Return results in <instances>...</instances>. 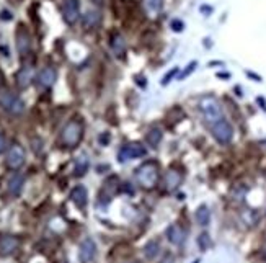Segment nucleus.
Wrapping results in <instances>:
<instances>
[{"label": "nucleus", "mask_w": 266, "mask_h": 263, "mask_svg": "<svg viewBox=\"0 0 266 263\" xmlns=\"http://www.w3.org/2000/svg\"><path fill=\"white\" fill-rule=\"evenodd\" d=\"M56 82V70L51 69V67H46L39 72L38 75V83L43 88H49L53 87Z\"/></svg>", "instance_id": "nucleus-14"}, {"label": "nucleus", "mask_w": 266, "mask_h": 263, "mask_svg": "<svg viewBox=\"0 0 266 263\" xmlns=\"http://www.w3.org/2000/svg\"><path fill=\"white\" fill-rule=\"evenodd\" d=\"M212 136L216 138L217 142L227 144V142H230L232 138H234V128H232L228 121L221 120L212 124Z\"/></svg>", "instance_id": "nucleus-5"}, {"label": "nucleus", "mask_w": 266, "mask_h": 263, "mask_svg": "<svg viewBox=\"0 0 266 263\" xmlns=\"http://www.w3.org/2000/svg\"><path fill=\"white\" fill-rule=\"evenodd\" d=\"M258 103H260L261 106H263V110L266 111V103H265V100H263V98H258Z\"/></svg>", "instance_id": "nucleus-37"}, {"label": "nucleus", "mask_w": 266, "mask_h": 263, "mask_svg": "<svg viewBox=\"0 0 266 263\" xmlns=\"http://www.w3.org/2000/svg\"><path fill=\"white\" fill-rule=\"evenodd\" d=\"M196 223L203 225V227H206V225H209V223H211V211H209L206 204H201L198 208V211H196Z\"/></svg>", "instance_id": "nucleus-18"}, {"label": "nucleus", "mask_w": 266, "mask_h": 263, "mask_svg": "<svg viewBox=\"0 0 266 263\" xmlns=\"http://www.w3.org/2000/svg\"><path fill=\"white\" fill-rule=\"evenodd\" d=\"M242 218L247 223V225H255L256 221H258V214L255 213L253 209H247L244 214H242Z\"/></svg>", "instance_id": "nucleus-26"}, {"label": "nucleus", "mask_w": 266, "mask_h": 263, "mask_svg": "<svg viewBox=\"0 0 266 263\" xmlns=\"http://www.w3.org/2000/svg\"><path fill=\"white\" fill-rule=\"evenodd\" d=\"M5 147H7V138L2 133H0V152H3Z\"/></svg>", "instance_id": "nucleus-31"}, {"label": "nucleus", "mask_w": 266, "mask_h": 263, "mask_svg": "<svg viewBox=\"0 0 266 263\" xmlns=\"http://www.w3.org/2000/svg\"><path fill=\"white\" fill-rule=\"evenodd\" d=\"M0 106L12 115H21L25 110V103L12 92H0Z\"/></svg>", "instance_id": "nucleus-4"}, {"label": "nucleus", "mask_w": 266, "mask_h": 263, "mask_svg": "<svg viewBox=\"0 0 266 263\" xmlns=\"http://www.w3.org/2000/svg\"><path fill=\"white\" fill-rule=\"evenodd\" d=\"M147 154V149L144 147L142 144L139 142H133V144H128L124 145L123 149L119 150L118 154V161L121 163L128 162V161H133V159H139V157H144Z\"/></svg>", "instance_id": "nucleus-6"}, {"label": "nucleus", "mask_w": 266, "mask_h": 263, "mask_svg": "<svg viewBox=\"0 0 266 263\" xmlns=\"http://www.w3.org/2000/svg\"><path fill=\"white\" fill-rule=\"evenodd\" d=\"M93 2L98 3V5H103V3H105V0H93Z\"/></svg>", "instance_id": "nucleus-39"}, {"label": "nucleus", "mask_w": 266, "mask_h": 263, "mask_svg": "<svg viewBox=\"0 0 266 263\" xmlns=\"http://www.w3.org/2000/svg\"><path fill=\"white\" fill-rule=\"evenodd\" d=\"M17 248H18V239L12 236L0 237V253H2V255H10Z\"/></svg>", "instance_id": "nucleus-13"}, {"label": "nucleus", "mask_w": 266, "mask_h": 263, "mask_svg": "<svg viewBox=\"0 0 266 263\" xmlns=\"http://www.w3.org/2000/svg\"><path fill=\"white\" fill-rule=\"evenodd\" d=\"M162 131L158 129V128H153L149 131V134H147V142L152 145V147H157L158 144H160V141H162Z\"/></svg>", "instance_id": "nucleus-23"}, {"label": "nucleus", "mask_w": 266, "mask_h": 263, "mask_svg": "<svg viewBox=\"0 0 266 263\" xmlns=\"http://www.w3.org/2000/svg\"><path fill=\"white\" fill-rule=\"evenodd\" d=\"M199 262H201V260H194L193 263H199Z\"/></svg>", "instance_id": "nucleus-40"}, {"label": "nucleus", "mask_w": 266, "mask_h": 263, "mask_svg": "<svg viewBox=\"0 0 266 263\" xmlns=\"http://www.w3.org/2000/svg\"><path fill=\"white\" fill-rule=\"evenodd\" d=\"M100 20H101L100 13L95 12V10H90V12H87L85 15H83V26H85V28H95L98 23H100Z\"/></svg>", "instance_id": "nucleus-22"}, {"label": "nucleus", "mask_w": 266, "mask_h": 263, "mask_svg": "<svg viewBox=\"0 0 266 263\" xmlns=\"http://www.w3.org/2000/svg\"><path fill=\"white\" fill-rule=\"evenodd\" d=\"M23 183H25V177L21 173H15L10 180H8V193L12 196H18L21 193Z\"/></svg>", "instance_id": "nucleus-16"}, {"label": "nucleus", "mask_w": 266, "mask_h": 263, "mask_svg": "<svg viewBox=\"0 0 266 263\" xmlns=\"http://www.w3.org/2000/svg\"><path fill=\"white\" fill-rule=\"evenodd\" d=\"M71 200L72 203L77 206L78 209H83L88 203V191L85 186H76L74 190L71 191Z\"/></svg>", "instance_id": "nucleus-11"}, {"label": "nucleus", "mask_w": 266, "mask_h": 263, "mask_svg": "<svg viewBox=\"0 0 266 263\" xmlns=\"http://www.w3.org/2000/svg\"><path fill=\"white\" fill-rule=\"evenodd\" d=\"M31 81H33V67H30V65L23 67L17 74V85L20 88H26L31 83Z\"/></svg>", "instance_id": "nucleus-17"}, {"label": "nucleus", "mask_w": 266, "mask_h": 263, "mask_svg": "<svg viewBox=\"0 0 266 263\" xmlns=\"http://www.w3.org/2000/svg\"><path fill=\"white\" fill-rule=\"evenodd\" d=\"M171 30H173V31H183L185 30V23L183 21H181V20H173V21H171Z\"/></svg>", "instance_id": "nucleus-30"}, {"label": "nucleus", "mask_w": 266, "mask_h": 263, "mask_svg": "<svg viewBox=\"0 0 266 263\" xmlns=\"http://www.w3.org/2000/svg\"><path fill=\"white\" fill-rule=\"evenodd\" d=\"M17 49L20 54H28L31 49V38L28 35V31L25 30V26H20L17 30Z\"/></svg>", "instance_id": "nucleus-10"}, {"label": "nucleus", "mask_w": 266, "mask_h": 263, "mask_svg": "<svg viewBox=\"0 0 266 263\" xmlns=\"http://www.w3.org/2000/svg\"><path fill=\"white\" fill-rule=\"evenodd\" d=\"M82 133H83L82 123H78L76 120L69 121V123L64 126L62 133H60V141H62V144L67 145V147H76V145L80 142Z\"/></svg>", "instance_id": "nucleus-3"}, {"label": "nucleus", "mask_w": 266, "mask_h": 263, "mask_svg": "<svg viewBox=\"0 0 266 263\" xmlns=\"http://www.w3.org/2000/svg\"><path fill=\"white\" fill-rule=\"evenodd\" d=\"M163 183H165V190L167 191H173L180 186L181 183V175L176 170H169L165 173V178H163Z\"/></svg>", "instance_id": "nucleus-15"}, {"label": "nucleus", "mask_w": 266, "mask_h": 263, "mask_svg": "<svg viewBox=\"0 0 266 263\" xmlns=\"http://www.w3.org/2000/svg\"><path fill=\"white\" fill-rule=\"evenodd\" d=\"M162 2H163V0H144V5H146L147 12L157 13L162 8Z\"/></svg>", "instance_id": "nucleus-24"}, {"label": "nucleus", "mask_w": 266, "mask_h": 263, "mask_svg": "<svg viewBox=\"0 0 266 263\" xmlns=\"http://www.w3.org/2000/svg\"><path fill=\"white\" fill-rule=\"evenodd\" d=\"M0 20H3V21H10V20H13L12 12H10V10H7V8L0 10Z\"/></svg>", "instance_id": "nucleus-29"}, {"label": "nucleus", "mask_w": 266, "mask_h": 263, "mask_svg": "<svg viewBox=\"0 0 266 263\" xmlns=\"http://www.w3.org/2000/svg\"><path fill=\"white\" fill-rule=\"evenodd\" d=\"M108 139H110V136L108 134H101L100 136V138H98V141H100V144H103V145H106V144H108Z\"/></svg>", "instance_id": "nucleus-32"}, {"label": "nucleus", "mask_w": 266, "mask_h": 263, "mask_svg": "<svg viewBox=\"0 0 266 263\" xmlns=\"http://www.w3.org/2000/svg\"><path fill=\"white\" fill-rule=\"evenodd\" d=\"M185 237H186V234L180 225L171 224L167 227V239H169V242L173 243V245H183Z\"/></svg>", "instance_id": "nucleus-12"}, {"label": "nucleus", "mask_w": 266, "mask_h": 263, "mask_svg": "<svg viewBox=\"0 0 266 263\" xmlns=\"http://www.w3.org/2000/svg\"><path fill=\"white\" fill-rule=\"evenodd\" d=\"M111 49L114 51L116 56H123L124 51H126V41L124 38L119 35V33H114L113 36H111Z\"/></svg>", "instance_id": "nucleus-19"}, {"label": "nucleus", "mask_w": 266, "mask_h": 263, "mask_svg": "<svg viewBox=\"0 0 266 263\" xmlns=\"http://www.w3.org/2000/svg\"><path fill=\"white\" fill-rule=\"evenodd\" d=\"M199 110H201L204 120L209 123H217L222 120V106L214 97H204L199 101Z\"/></svg>", "instance_id": "nucleus-2"}, {"label": "nucleus", "mask_w": 266, "mask_h": 263, "mask_svg": "<svg viewBox=\"0 0 266 263\" xmlns=\"http://www.w3.org/2000/svg\"><path fill=\"white\" fill-rule=\"evenodd\" d=\"M133 263H139V262H133Z\"/></svg>", "instance_id": "nucleus-41"}, {"label": "nucleus", "mask_w": 266, "mask_h": 263, "mask_svg": "<svg viewBox=\"0 0 266 263\" xmlns=\"http://www.w3.org/2000/svg\"><path fill=\"white\" fill-rule=\"evenodd\" d=\"M247 74H248V75H250V77H253V79H255V81H256V82H261V77H260V75H255L253 72H247Z\"/></svg>", "instance_id": "nucleus-35"}, {"label": "nucleus", "mask_w": 266, "mask_h": 263, "mask_svg": "<svg viewBox=\"0 0 266 263\" xmlns=\"http://www.w3.org/2000/svg\"><path fill=\"white\" fill-rule=\"evenodd\" d=\"M162 263H173V255H170V253H167V262L163 260Z\"/></svg>", "instance_id": "nucleus-34"}, {"label": "nucleus", "mask_w": 266, "mask_h": 263, "mask_svg": "<svg viewBox=\"0 0 266 263\" xmlns=\"http://www.w3.org/2000/svg\"><path fill=\"white\" fill-rule=\"evenodd\" d=\"M196 67H198V62H196V61H193V62H190L188 65H186V69L183 70V72L180 74V79H181V81H183V79L188 77L190 74H193Z\"/></svg>", "instance_id": "nucleus-28"}, {"label": "nucleus", "mask_w": 266, "mask_h": 263, "mask_svg": "<svg viewBox=\"0 0 266 263\" xmlns=\"http://www.w3.org/2000/svg\"><path fill=\"white\" fill-rule=\"evenodd\" d=\"M62 17L65 23L74 25L78 17H80V5H78V0H64L62 3Z\"/></svg>", "instance_id": "nucleus-8"}, {"label": "nucleus", "mask_w": 266, "mask_h": 263, "mask_svg": "<svg viewBox=\"0 0 266 263\" xmlns=\"http://www.w3.org/2000/svg\"><path fill=\"white\" fill-rule=\"evenodd\" d=\"M158 253H160V245H158L157 241H151L144 247V255H146L147 260H155Z\"/></svg>", "instance_id": "nucleus-21"}, {"label": "nucleus", "mask_w": 266, "mask_h": 263, "mask_svg": "<svg viewBox=\"0 0 266 263\" xmlns=\"http://www.w3.org/2000/svg\"><path fill=\"white\" fill-rule=\"evenodd\" d=\"M198 245L199 248L204 252V250H208L209 247H211V237H209V234L208 232H203V234H199V237H198Z\"/></svg>", "instance_id": "nucleus-25"}, {"label": "nucleus", "mask_w": 266, "mask_h": 263, "mask_svg": "<svg viewBox=\"0 0 266 263\" xmlns=\"http://www.w3.org/2000/svg\"><path fill=\"white\" fill-rule=\"evenodd\" d=\"M88 167H90V161H88V157L85 156V154L78 156L77 161H76V168H74V170H76V175L83 177L88 172Z\"/></svg>", "instance_id": "nucleus-20"}, {"label": "nucleus", "mask_w": 266, "mask_h": 263, "mask_svg": "<svg viewBox=\"0 0 266 263\" xmlns=\"http://www.w3.org/2000/svg\"><path fill=\"white\" fill-rule=\"evenodd\" d=\"M96 255V243L93 239L87 237L83 239L80 247H78V262L80 263H90Z\"/></svg>", "instance_id": "nucleus-7"}, {"label": "nucleus", "mask_w": 266, "mask_h": 263, "mask_svg": "<svg viewBox=\"0 0 266 263\" xmlns=\"http://www.w3.org/2000/svg\"><path fill=\"white\" fill-rule=\"evenodd\" d=\"M201 12H206V13H211L212 8L211 7H201Z\"/></svg>", "instance_id": "nucleus-36"}, {"label": "nucleus", "mask_w": 266, "mask_h": 263, "mask_svg": "<svg viewBox=\"0 0 266 263\" xmlns=\"http://www.w3.org/2000/svg\"><path fill=\"white\" fill-rule=\"evenodd\" d=\"M178 72H180V69H178V67H173L171 70H169V72H167L165 75H163V79H162V85H169L170 81H171V79H173L175 75L178 74Z\"/></svg>", "instance_id": "nucleus-27"}, {"label": "nucleus", "mask_w": 266, "mask_h": 263, "mask_svg": "<svg viewBox=\"0 0 266 263\" xmlns=\"http://www.w3.org/2000/svg\"><path fill=\"white\" fill-rule=\"evenodd\" d=\"M217 77H221V79H228L230 75H228V74H217Z\"/></svg>", "instance_id": "nucleus-38"}, {"label": "nucleus", "mask_w": 266, "mask_h": 263, "mask_svg": "<svg viewBox=\"0 0 266 263\" xmlns=\"http://www.w3.org/2000/svg\"><path fill=\"white\" fill-rule=\"evenodd\" d=\"M0 53H2V56H5V58H10V51H8L7 46H0Z\"/></svg>", "instance_id": "nucleus-33"}, {"label": "nucleus", "mask_w": 266, "mask_h": 263, "mask_svg": "<svg viewBox=\"0 0 266 263\" xmlns=\"http://www.w3.org/2000/svg\"><path fill=\"white\" fill-rule=\"evenodd\" d=\"M137 182L141 183L144 188H153L158 183L160 178V172H158V165L155 162H146L136 170Z\"/></svg>", "instance_id": "nucleus-1"}, {"label": "nucleus", "mask_w": 266, "mask_h": 263, "mask_svg": "<svg viewBox=\"0 0 266 263\" xmlns=\"http://www.w3.org/2000/svg\"><path fill=\"white\" fill-rule=\"evenodd\" d=\"M23 163H25V150H23L21 145H12L8 149V154H7V165L13 168V170H18Z\"/></svg>", "instance_id": "nucleus-9"}]
</instances>
